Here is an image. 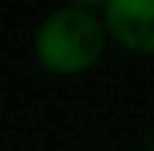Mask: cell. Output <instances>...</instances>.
Wrapping results in <instances>:
<instances>
[{
    "mask_svg": "<svg viewBox=\"0 0 154 151\" xmlns=\"http://www.w3.org/2000/svg\"><path fill=\"white\" fill-rule=\"evenodd\" d=\"M107 25L82 6H60L35 29V57L54 72H82L101 57Z\"/></svg>",
    "mask_w": 154,
    "mask_h": 151,
    "instance_id": "6da1fadb",
    "label": "cell"
},
{
    "mask_svg": "<svg viewBox=\"0 0 154 151\" xmlns=\"http://www.w3.org/2000/svg\"><path fill=\"white\" fill-rule=\"evenodd\" d=\"M104 25L123 47L154 54V0H107Z\"/></svg>",
    "mask_w": 154,
    "mask_h": 151,
    "instance_id": "7a4b0ae2",
    "label": "cell"
},
{
    "mask_svg": "<svg viewBox=\"0 0 154 151\" xmlns=\"http://www.w3.org/2000/svg\"><path fill=\"white\" fill-rule=\"evenodd\" d=\"M72 6H82V10H88V6H94V3H107V0H69Z\"/></svg>",
    "mask_w": 154,
    "mask_h": 151,
    "instance_id": "3957f363",
    "label": "cell"
}]
</instances>
